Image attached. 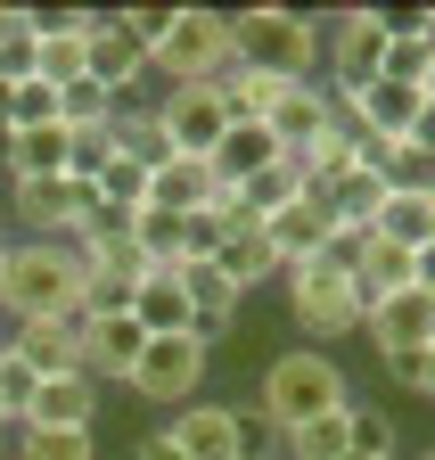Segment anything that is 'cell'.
<instances>
[{"label":"cell","mask_w":435,"mask_h":460,"mask_svg":"<svg viewBox=\"0 0 435 460\" xmlns=\"http://www.w3.org/2000/svg\"><path fill=\"white\" fill-rule=\"evenodd\" d=\"M91 420H99V386H91L83 370H58V378H41L33 411H25V428H91Z\"/></svg>","instance_id":"cell-22"},{"label":"cell","mask_w":435,"mask_h":460,"mask_svg":"<svg viewBox=\"0 0 435 460\" xmlns=\"http://www.w3.org/2000/svg\"><path fill=\"white\" fill-rule=\"evenodd\" d=\"M83 206L91 190L83 181H9V222H25V239H74L83 230Z\"/></svg>","instance_id":"cell-12"},{"label":"cell","mask_w":435,"mask_h":460,"mask_svg":"<svg viewBox=\"0 0 435 460\" xmlns=\"http://www.w3.org/2000/svg\"><path fill=\"white\" fill-rule=\"evenodd\" d=\"M345 460H370V452H345Z\"/></svg>","instance_id":"cell-51"},{"label":"cell","mask_w":435,"mask_h":460,"mask_svg":"<svg viewBox=\"0 0 435 460\" xmlns=\"http://www.w3.org/2000/svg\"><path fill=\"white\" fill-rule=\"evenodd\" d=\"M0 313H9V321L83 313V255H74V239H9V271H0Z\"/></svg>","instance_id":"cell-2"},{"label":"cell","mask_w":435,"mask_h":460,"mask_svg":"<svg viewBox=\"0 0 435 460\" xmlns=\"http://www.w3.org/2000/svg\"><path fill=\"white\" fill-rule=\"evenodd\" d=\"M213 172H222V190H247L263 164H280V140H271V124H231L222 140H213V156H205Z\"/></svg>","instance_id":"cell-23"},{"label":"cell","mask_w":435,"mask_h":460,"mask_svg":"<svg viewBox=\"0 0 435 460\" xmlns=\"http://www.w3.org/2000/svg\"><path fill=\"white\" fill-rule=\"evenodd\" d=\"M124 25L140 33V49H156V41L173 33V9H124Z\"/></svg>","instance_id":"cell-39"},{"label":"cell","mask_w":435,"mask_h":460,"mask_svg":"<svg viewBox=\"0 0 435 460\" xmlns=\"http://www.w3.org/2000/svg\"><path fill=\"white\" fill-rule=\"evenodd\" d=\"M9 444H17V436H9V428H0V460H9Z\"/></svg>","instance_id":"cell-46"},{"label":"cell","mask_w":435,"mask_h":460,"mask_svg":"<svg viewBox=\"0 0 435 460\" xmlns=\"http://www.w3.org/2000/svg\"><path fill=\"white\" fill-rule=\"evenodd\" d=\"M288 83H296V75H263V66H222V75H213V99H222V115H231V124H271V107L288 99Z\"/></svg>","instance_id":"cell-20"},{"label":"cell","mask_w":435,"mask_h":460,"mask_svg":"<svg viewBox=\"0 0 435 460\" xmlns=\"http://www.w3.org/2000/svg\"><path fill=\"white\" fill-rule=\"evenodd\" d=\"M345 402H353V378H345V362L329 345H280L263 362V386H255V411H263L271 436H288L320 411H345Z\"/></svg>","instance_id":"cell-1"},{"label":"cell","mask_w":435,"mask_h":460,"mask_svg":"<svg viewBox=\"0 0 435 460\" xmlns=\"http://www.w3.org/2000/svg\"><path fill=\"white\" fill-rule=\"evenodd\" d=\"M33 75L49 91L91 75V9H33Z\"/></svg>","instance_id":"cell-9"},{"label":"cell","mask_w":435,"mask_h":460,"mask_svg":"<svg viewBox=\"0 0 435 460\" xmlns=\"http://www.w3.org/2000/svg\"><path fill=\"white\" fill-rule=\"evenodd\" d=\"M411 288H419V296H435V239L411 255Z\"/></svg>","instance_id":"cell-42"},{"label":"cell","mask_w":435,"mask_h":460,"mask_svg":"<svg viewBox=\"0 0 435 460\" xmlns=\"http://www.w3.org/2000/svg\"><path fill=\"white\" fill-rule=\"evenodd\" d=\"M83 321L91 313H49V321H17L9 345L41 370V378H58V370H83Z\"/></svg>","instance_id":"cell-17"},{"label":"cell","mask_w":435,"mask_h":460,"mask_svg":"<svg viewBox=\"0 0 435 460\" xmlns=\"http://www.w3.org/2000/svg\"><path fill=\"white\" fill-rule=\"evenodd\" d=\"M132 321L148 337H189V288H181V271H148L140 296H132Z\"/></svg>","instance_id":"cell-25"},{"label":"cell","mask_w":435,"mask_h":460,"mask_svg":"<svg viewBox=\"0 0 435 460\" xmlns=\"http://www.w3.org/2000/svg\"><path fill=\"white\" fill-rule=\"evenodd\" d=\"M0 239H9V206H0Z\"/></svg>","instance_id":"cell-47"},{"label":"cell","mask_w":435,"mask_h":460,"mask_svg":"<svg viewBox=\"0 0 435 460\" xmlns=\"http://www.w3.org/2000/svg\"><path fill=\"white\" fill-rule=\"evenodd\" d=\"M132 460H181V444H173L165 428H156V436H140V452H132Z\"/></svg>","instance_id":"cell-43"},{"label":"cell","mask_w":435,"mask_h":460,"mask_svg":"<svg viewBox=\"0 0 435 460\" xmlns=\"http://www.w3.org/2000/svg\"><path fill=\"white\" fill-rule=\"evenodd\" d=\"M91 83H107L116 99L148 83V49H140V33L124 25V9H91Z\"/></svg>","instance_id":"cell-13"},{"label":"cell","mask_w":435,"mask_h":460,"mask_svg":"<svg viewBox=\"0 0 435 460\" xmlns=\"http://www.w3.org/2000/svg\"><path fill=\"white\" fill-rule=\"evenodd\" d=\"M263 230H271V255H280V271H304V263H320V247H329V230H337V214L304 190V198H288L280 214H263Z\"/></svg>","instance_id":"cell-14"},{"label":"cell","mask_w":435,"mask_h":460,"mask_svg":"<svg viewBox=\"0 0 435 460\" xmlns=\"http://www.w3.org/2000/svg\"><path fill=\"white\" fill-rule=\"evenodd\" d=\"M411 460H435V444H427V452H411Z\"/></svg>","instance_id":"cell-50"},{"label":"cell","mask_w":435,"mask_h":460,"mask_svg":"<svg viewBox=\"0 0 435 460\" xmlns=\"http://www.w3.org/2000/svg\"><path fill=\"white\" fill-rule=\"evenodd\" d=\"M280 288H288V321H296V345H345V337H361L353 279H337V271L304 263V271H288Z\"/></svg>","instance_id":"cell-6"},{"label":"cell","mask_w":435,"mask_h":460,"mask_svg":"<svg viewBox=\"0 0 435 460\" xmlns=\"http://www.w3.org/2000/svg\"><path fill=\"white\" fill-rule=\"evenodd\" d=\"M320 206H329L337 222H353V230H370V222H378V206H387V172H378V164H353V172H345V181L320 198Z\"/></svg>","instance_id":"cell-28"},{"label":"cell","mask_w":435,"mask_h":460,"mask_svg":"<svg viewBox=\"0 0 435 460\" xmlns=\"http://www.w3.org/2000/svg\"><path fill=\"white\" fill-rule=\"evenodd\" d=\"M0 164H9V181H58V172L74 164V132L66 124L9 132V140H0Z\"/></svg>","instance_id":"cell-19"},{"label":"cell","mask_w":435,"mask_h":460,"mask_svg":"<svg viewBox=\"0 0 435 460\" xmlns=\"http://www.w3.org/2000/svg\"><path fill=\"white\" fill-rule=\"evenodd\" d=\"M107 140H116V156H132V164H173V140H165V124H156V99H124L116 107V124H107Z\"/></svg>","instance_id":"cell-24"},{"label":"cell","mask_w":435,"mask_h":460,"mask_svg":"<svg viewBox=\"0 0 435 460\" xmlns=\"http://www.w3.org/2000/svg\"><path fill=\"white\" fill-rule=\"evenodd\" d=\"M403 288H411V247L370 239V255H361V271H353V305H361V321H370V305L403 296Z\"/></svg>","instance_id":"cell-27"},{"label":"cell","mask_w":435,"mask_h":460,"mask_svg":"<svg viewBox=\"0 0 435 460\" xmlns=\"http://www.w3.org/2000/svg\"><path fill=\"white\" fill-rule=\"evenodd\" d=\"M231 66L320 83V17H304V9H239L231 17Z\"/></svg>","instance_id":"cell-3"},{"label":"cell","mask_w":435,"mask_h":460,"mask_svg":"<svg viewBox=\"0 0 435 460\" xmlns=\"http://www.w3.org/2000/svg\"><path fill=\"white\" fill-rule=\"evenodd\" d=\"M116 107H124L116 91L83 75V83H66V91H58V124H66V132H107V124H116Z\"/></svg>","instance_id":"cell-31"},{"label":"cell","mask_w":435,"mask_h":460,"mask_svg":"<svg viewBox=\"0 0 435 460\" xmlns=\"http://www.w3.org/2000/svg\"><path fill=\"white\" fill-rule=\"evenodd\" d=\"M9 107H17V132H41V124H58V91H49L41 75H33V83H17V99H9Z\"/></svg>","instance_id":"cell-38"},{"label":"cell","mask_w":435,"mask_h":460,"mask_svg":"<svg viewBox=\"0 0 435 460\" xmlns=\"http://www.w3.org/2000/svg\"><path fill=\"white\" fill-rule=\"evenodd\" d=\"M231 66V17L222 9H173V33L148 49V75L156 83H213Z\"/></svg>","instance_id":"cell-5"},{"label":"cell","mask_w":435,"mask_h":460,"mask_svg":"<svg viewBox=\"0 0 435 460\" xmlns=\"http://www.w3.org/2000/svg\"><path fill=\"white\" fill-rule=\"evenodd\" d=\"M9 460H99V436L91 428H17Z\"/></svg>","instance_id":"cell-30"},{"label":"cell","mask_w":435,"mask_h":460,"mask_svg":"<svg viewBox=\"0 0 435 460\" xmlns=\"http://www.w3.org/2000/svg\"><path fill=\"white\" fill-rule=\"evenodd\" d=\"M370 239H387V247H427L435 239V198H419V190H387V206H378V222H370Z\"/></svg>","instance_id":"cell-26"},{"label":"cell","mask_w":435,"mask_h":460,"mask_svg":"<svg viewBox=\"0 0 435 460\" xmlns=\"http://www.w3.org/2000/svg\"><path fill=\"white\" fill-rule=\"evenodd\" d=\"M427 99H435V66H427Z\"/></svg>","instance_id":"cell-49"},{"label":"cell","mask_w":435,"mask_h":460,"mask_svg":"<svg viewBox=\"0 0 435 460\" xmlns=\"http://www.w3.org/2000/svg\"><path fill=\"white\" fill-rule=\"evenodd\" d=\"M239 198H247L255 214H280L288 198H304V172H296V156H280V164H263V172H255V181H247Z\"/></svg>","instance_id":"cell-35"},{"label":"cell","mask_w":435,"mask_h":460,"mask_svg":"<svg viewBox=\"0 0 435 460\" xmlns=\"http://www.w3.org/2000/svg\"><path fill=\"white\" fill-rule=\"evenodd\" d=\"M427 66H435V9H427V33H387V83L427 91Z\"/></svg>","instance_id":"cell-33"},{"label":"cell","mask_w":435,"mask_h":460,"mask_svg":"<svg viewBox=\"0 0 435 460\" xmlns=\"http://www.w3.org/2000/svg\"><path fill=\"white\" fill-rule=\"evenodd\" d=\"M9 99H17V83H0V140L17 132V107H9Z\"/></svg>","instance_id":"cell-44"},{"label":"cell","mask_w":435,"mask_h":460,"mask_svg":"<svg viewBox=\"0 0 435 460\" xmlns=\"http://www.w3.org/2000/svg\"><path fill=\"white\" fill-rule=\"evenodd\" d=\"M99 198L107 206H148V164H132V156H107V172H99Z\"/></svg>","instance_id":"cell-36"},{"label":"cell","mask_w":435,"mask_h":460,"mask_svg":"<svg viewBox=\"0 0 435 460\" xmlns=\"http://www.w3.org/2000/svg\"><path fill=\"white\" fill-rule=\"evenodd\" d=\"M213 263H222V279L239 288V296H255V288H271V279H288V271H280V255H271V230H263V222H239Z\"/></svg>","instance_id":"cell-21"},{"label":"cell","mask_w":435,"mask_h":460,"mask_svg":"<svg viewBox=\"0 0 435 460\" xmlns=\"http://www.w3.org/2000/svg\"><path fill=\"white\" fill-rule=\"evenodd\" d=\"M33 394H41V370L17 354L9 337H0V420H9V436L25 428V411H33Z\"/></svg>","instance_id":"cell-32"},{"label":"cell","mask_w":435,"mask_h":460,"mask_svg":"<svg viewBox=\"0 0 435 460\" xmlns=\"http://www.w3.org/2000/svg\"><path fill=\"white\" fill-rule=\"evenodd\" d=\"M165 436L181 444V460H280V436L263 428L255 402H181V411L165 420Z\"/></svg>","instance_id":"cell-4"},{"label":"cell","mask_w":435,"mask_h":460,"mask_svg":"<svg viewBox=\"0 0 435 460\" xmlns=\"http://www.w3.org/2000/svg\"><path fill=\"white\" fill-rule=\"evenodd\" d=\"M345 436H353V452H370V460H403V444H395V420L378 411V402H345Z\"/></svg>","instance_id":"cell-34"},{"label":"cell","mask_w":435,"mask_h":460,"mask_svg":"<svg viewBox=\"0 0 435 460\" xmlns=\"http://www.w3.org/2000/svg\"><path fill=\"white\" fill-rule=\"evenodd\" d=\"M231 190H222V172H213L205 156H173V164H156L148 172V206L156 214H213Z\"/></svg>","instance_id":"cell-16"},{"label":"cell","mask_w":435,"mask_h":460,"mask_svg":"<svg viewBox=\"0 0 435 460\" xmlns=\"http://www.w3.org/2000/svg\"><path fill=\"white\" fill-rule=\"evenodd\" d=\"M0 271H9V239H0Z\"/></svg>","instance_id":"cell-48"},{"label":"cell","mask_w":435,"mask_h":460,"mask_svg":"<svg viewBox=\"0 0 435 460\" xmlns=\"http://www.w3.org/2000/svg\"><path fill=\"white\" fill-rule=\"evenodd\" d=\"M329 115H337L329 83H288V99L271 107V140H280V156H304L320 132H329Z\"/></svg>","instance_id":"cell-18"},{"label":"cell","mask_w":435,"mask_h":460,"mask_svg":"<svg viewBox=\"0 0 435 460\" xmlns=\"http://www.w3.org/2000/svg\"><path fill=\"white\" fill-rule=\"evenodd\" d=\"M345 452H353L345 411H320V420H304V428L280 436V460H345Z\"/></svg>","instance_id":"cell-29"},{"label":"cell","mask_w":435,"mask_h":460,"mask_svg":"<svg viewBox=\"0 0 435 460\" xmlns=\"http://www.w3.org/2000/svg\"><path fill=\"white\" fill-rule=\"evenodd\" d=\"M0 428H9V420H0Z\"/></svg>","instance_id":"cell-52"},{"label":"cell","mask_w":435,"mask_h":460,"mask_svg":"<svg viewBox=\"0 0 435 460\" xmlns=\"http://www.w3.org/2000/svg\"><path fill=\"white\" fill-rule=\"evenodd\" d=\"M427 402H435V345H427Z\"/></svg>","instance_id":"cell-45"},{"label":"cell","mask_w":435,"mask_h":460,"mask_svg":"<svg viewBox=\"0 0 435 460\" xmlns=\"http://www.w3.org/2000/svg\"><path fill=\"white\" fill-rule=\"evenodd\" d=\"M378 75H387V25H378V9L320 17V83L329 91H361Z\"/></svg>","instance_id":"cell-7"},{"label":"cell","mask_w":435,"mask_h":460,"mask_svg":"<svg viewBox=\"0 0 435 460\" xmlns=\"http://www.w3.org/2000/svg\"><path fill=\"white\" fill-rule=\"evenodd\" d=\"M361 255H370V230L337 222V230H329V247H320V271H337V279H353V271H361Z\"/></svg>","instance_id":"cell-37"},{"label":"cell","mask_w":435,"mask_h":460,"mask_svg":"<svg viewBox=\"0 0 435 460\" xmlns=\"http://www.w3.org/2000/svg\"><path fill=\"white\" fill-rule=\"evenodd\" d=\"M403 140H411V148H427V156H435V99H419V115H411V132H403Z\"/></svg>","instance_id":"cell-41"},{"label":"cell","mask_w":435,"mask_h":460,"mask_svg":"<svg viewBox=\"0 0 435 460\" xmlns=\"http://www.w3.org/2000/svg\"><path fill=\"white\" fill-rule=\"evenodd\" d=\"M156 124H165L173 156H213V140L231 132V115L213 99V83H173V91H156Z\"/></svg>","instance_id":"cell-10"},{"label":"cell","mask_w":435,"mask_h":460,"mask_svg":"<svg viewBox=\"0 0 435 460\" xmlns=\"http://www.w3.org/2000/svg\"><path fill=\"white\" fill-rule=\"evenodd\" d=\"M205 370H213V354H205L197 337H148V354L132 370V394L156 402V411H181V402L205 394Z\"/></svg>","instance_id":"cell-8"},{"label":"cell","mask_w":435,"mask_h":460,"mask_svg":"<svg viewBox=\"0 0 435 460\" xmlns=\"http://www.w3.org/2000/svg\"><path fill=\"white\" fill-rule=\"evenodd\" d=\"M361 337L378 345V362H387V354H427V345H435V296H419V288H403V296L370 305Z\"/></svg>","instance_id":"cell-15"},{"label":"cell","mask_w":435,"mask_h":460,"mask_svg":"<svg viewBox=\"0 0 435 460\" xmlns=\"http://www.w3.org/2000/svg\"><path fill=\"white\" fill-rule=\"evenodd\" d=\"M140 354H148V329L132 321V313H91L83 321V378L107 394V386H132V370H140Z\"/></svg>","instance_id":"cell-11"},{"label":"cell","mask_w":435,"mask_h":460,"mask_svg":"<svg viewBox=\"0 0 435 460\" xmlns=\"http://www.w3.org/2000/svg\"><path fill=\"white\" fill-rule=\"evenodd\" d=\"M387 378L403 394H427V354H387Z\"/></svg>","instance_id":"cell-40"}]
</instances>
